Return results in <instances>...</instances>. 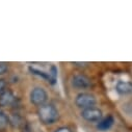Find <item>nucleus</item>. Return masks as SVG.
Wrapping results in <instances>:
<instances>
[{
	"label": "nucleus",
	"mask_w": 132,
	"mask_h": 132,
	"mask_svg": "<svg viewBox=\"0 0 132 132\" xmlns=\"http://www.w3.org/2000/svg\"><path fill=\"white\" fill-rule=\"evenodd\" d=\"M38 117L40 121L45 125H51L54 124L58 118L59 112L57 108L52 104H44L39 107L38 109Z\"/></svg>",
	"instance_id": "nucleus-1"
},
{
	"label": "nucleus",
	"mask_w": 132,
	"mask_h": 132,
	"mask_svg": "<svg viewBox=\"0 0 132 132\" xmlns=\"http://www.w3.org/2000/svg\"><path fill=\"white\" fill-rule=\"evenodd\" d=\"M97 103L96 97L90 93H80L75 98V104L77 107L83 109L94 107Z\"/></svg>",
	"instance_id": "nucleus-2"
},
{
	"label": "nucleus",
	"mask_w": 132,
	"mask_h": 132,
	"mask_svg": "<svg viewBox=\"0 0 132 132\" xmlns=\"http://www.w3.org/2000/svg\"><path fill=\"white\" fill-rule=\"evenodd\" d=\"M29 98H30V102L32 104L40 107V106L46 104V102L48 100V94L43 87L37 86L35 88H32V90L30 92Z\"/></svg>",
	"instance_id": "nucleus-3"
},
{
	"label": "nucleus",
	"mask_w": 132,
	"mask_h": 132,
	"mask_svg": "<svg viewBox=\"0 0 132 132\" xmlns=\"http://www.w3.org/2000/svg\"><path fill=\"white\" fill-rule=\"evenodd\" d=\"M81 117L85 121L90 122V123L100 122L102 120L103 112H102V110L100 108L94 106V107H89V108H86V109L81 110Z\"/></svg>",
	"instance_id": "nucleus-4"
},
{
	"label": "nucleus",
	"mask_w": 132,
	"mask_h": 132,
	"mask_svg": "<svg viewBox=\"0 0 132 132\" xmlns=\"http://www.w3.org/2000/svg\"><path fill=\"white\" fill-rule=\"evenodd\" d=\"M72 85L76 88H88L92 85V80L84 74H76L72 77Z\"/></svg>",
	"instance_id": "nucleus-5"
},
{
	"label": "nucleus",
	"mask_w": 132,
	"mask_h": 132,
	"mask_svg": "<svg viewBox=\"0 0 132 132\" xmlns=\"http://www.w3.org/2000/svg\"><path fill=\"white\" fill-rule=\"evenodd\" d=\"M16 100V97L13 94L12 90L6 89L2 94H0V106L5 107V106H11Z\"/></svg>",
	"instance_id": "nucleus-6"
},
{
	"label": "nucleus",
	"mask_w": 132,
	"mask_h": 132,
	"mask_svg": "<svg viewBox=\"0 0 132 132\" xmlns=\"http://www.w3.org/2000/svg\"><path fill=\"white\" fill-rule=\"evenodd\" d=\"M116 90L120 95H128V94H131L132 93V82L120 80V81H118V83L116 85Z\"/></svg>",
	"instance_id": "nucleus-7"
},
{
	"label": "nucleus",
	"mask_w": 132,
	"mask_h": 132,
	"mask_svg": "<svg viewBox=\"0 0 132 132\" xmlns=\"http://www.w3.org/2000/svg\"><path fill=\"white\" fill-rule=\"evenodd\" d=\"M113 122H114L113 118H112L111 116H108V117H106L105 119H103V120H101L100 122H99L98 125H97V127H98L99 130L105 131V130H108V129L113 125Z\"/></svg>",
	"instance_id": "nucleus-8"
},
{
	"label": "nucleus",
	"mask_w": 132,
	"mask_h": 132,
	"mask_svg": "<svg viewBox=\"0 0 132 132\" xmlns=\"http://www.w3.org/2000/svg\"><path fill=\"white\" fill-rule=\"evenodd\" d=\"M9 124H10V118L2 109H0V130H3Z\"/></svg>",
	"instance_id": "nucleus-9"
},
{
	"label": "nucleus",
	"mask_w": 132,
	"mask_h": 132,
	"mask_svg": "<svg viewBox=\"0 0 132 132\" xmlns=\"http://www.w3.org/2000/svg\"><path fill=\"white\" fill-rule=\"evenodd\" d=\"M10 123L14 126V127H19L23 124V121H22V118L18 114V113H14L11 118H10Z\"/></svg>",
	"instance_id": "nucleus-10"
},
{
	"label": "nucleus",
	"mask_w": 132,
	"mask_h": 132,
	"mask_svg": "<svg viewBox=\"0 0 132 132\" xmlns=\"http://www.w3.org/2000/svg\"><path fill=\"white\" fill-rule=\"evenodd\" d=\"M7 64L5 62H2V61H0V75H3L7 72Z\"/></svg>",
	"instance_id": "nucleus-11"
},
{
	"label": "nucleus",
	"mask_w": 132,
	"mask_h": 132,
	"mask_svg": "<svg viewBox=\"0 0 132 132\" xmlns=\"http://www.w3.org/2000/svg\"><path fill=\"white\" fill-rule=\"evenodd\" d=\"M6 86H7L6 81L2 78H0V94H2L3 92L6 90Z\"/></svg>",
	"instance_id": "nucleus-12"
},
{
	"label": "nucleus",
	"mask_w": 132,
	"mask_h": 132,
	"mask_svg": "<svg viewBox=\"0 0 132 132\" xmlns=\"http://www.w3.org/2000/svg\"><path fill=\"white\" fill-rule=\"evenodd\" d=\"M54 132H73V131L70 128H68V127H60V128H58Z\"/></svg>",
	"instance_id": "nucleus-13"
},
{
	"label": "nucleus",
	"mask_w": 132,
	"mask_h": 132,
	"mask_svg": "<svg viewBox=\"0 0 132 132\" xmlns=\"http://www.w3.org/2000/svg\"><path fill=\"white\" fill-rule=\"evenodd\" d=\"M73 64L75 65V67H82V68H84V67H87V64H88V62H73Z\"/></svg>",
	"instance_id": "nucleus-14"
}]
</instances>
